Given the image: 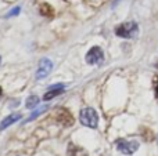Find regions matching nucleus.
I'll return each instance as SVG.
<instances>
[{
    "label": "nucleus",
    "instance_id": "0eeeda50",
    "mask_svg": "<svg viewBox=\"0 0 158 156\" xmlns=\"http://www.w3.org/2000/svg\"><path fill=\"white\" fill-rule=\"evenodd\" d=\"M57 120L60 122V123L65 124V126H71L72 124V116L68 111L64 109V111H60V113H58V116H57Z\"/></svg>",
    "mask_w": 158,
    "mask_h": 156
},
{
    "label": "nucleus",
    "instance_id": "9b49d317",
    "mask_svg": "<svg viewBox=\"0 0 158 156\" xmlns=\"http://www.w3.org/2000/svg\"><path fill=\"white\" fill-rule=\"evenodd\" d=\"M38 102H39V97L38 96H32V97H29V98L27 99V104L25 105H27L28 109H31V108H33Z\"/></svg>",
    "mask_w": 158,
    "mask_h": 156
},
{
    "label": "nucleus",
    "instance_id": "4468645a",
    "mask_svg": "<svg viewBox=\"0 0 158 156\" xmlns=\"http://www.w3.org/2000/svg\"><path fill=\"white\" fill-rule=\"evenodd\" d=\"M118 2H119V0H115V2H114V6H115V4H117V3H118Z\"/></svg>",
    "mask_w": 158,
    "mask_h": 156
},
{
    "label": "nucleus",
    "instance_id": "1a4fd4ad",
    "mask_svg": "<svg viewBox=\"0 0 158 156\" xmlns=\"http://www.w3.org/2000/svg\"><path fill=\"white\" fill-rule=\"evenodd\" d=\"M68 156H87V152L81 146H77L74 144H69Z\"/></svg>",
    "mask_w": 158,
    "mask_h": 156
},
{
    "label": "nucleus",
    "instance_id": "2eb2a0df",
    "mask_svg": "<svg viewBox=\"0 0 158 156\" xmlns=\"http://www.w3.org/2000/svg\"><path fill=\"white\" fill-rule=\"evenodd\" d=\"M0 94H2V87H0Z\"/></svg>",
    "mask_w": 158,
    "mask_h": 156
},
{
    "label": "nucleus",
    "instance_id": "20e7f679",
    "mask_svg": "<svg viewBox=\"0 0 158 156\" xmlns=\"http://www.w3.org/2000/svg\"><path fill=\"white\" fill-rule=\"evenodd\" d=\"M104 60V54H103V50L100 47L94 46L87 51L86 54V62L90 64V65H96V64H100L101 61Z\"/></svg>",
    "mask_w": 158,
    "mask_h": 156
},
{
    "label": "nucleus",
    "instance_id": "ddd939ff",
    "mask_svg": "<svg viewBox=\"0 0 158 156\" xmlns=\"http://www.w3.org/2000/svg\"><path fill=\"white\" fill-rule=\"evenodd\" d=\"M156 93H157V97H158V83H157V87H156Z\"/></svg>",
    "mask_w": 158,
    "mask_h": 156
},
{
    "label": "nucleus",
    "instance_id": "dca6fc26",
    "mask_svg": "<svg viewBox=\"0 0 158 156\" xmlns=\"http://www.w3.org/2000/svg\"><path fill=\"white\" fill-rule=\"evenodd\" d=\"M0 61H2V58H0Z\"/></svg>",
    "mask_w": 158,
    "mask_h": 156
},
{
    "label": "nucleus",
    "instance_id": "f03ea898",
    "mask_svg": "<svg viewBox=\"0 0 158 156\" xmlns=\"http://www.w3.org/2000/svg\"><path fill=\"white\" fill-rule=\"evenodd\" d=\"M139 32V26H137L136 22H123L119 26L115 29V33L119 37H125V39H131L135 37Z\"/></svg>",
    "mask_w": 158,
    "mask_h": 156
},
{
    "label": "nucleus",
    "instance_id": "6e6552de",
    "mask_svg": "<svg viewBox=\"0 0 158 156\" xmlns=\"http://www.w3.org/2000/svg\"><path fill=\"white\" fill-rule=\"evenodd\" d=\"M19 119H21V115H19V113H11V115H8L7 118L2 122V124H0V130H4L6 127L11 126L14 122L19 120Z\"/></svg>",
    "mask_w": 158,
    "mask_h": 156
},
{
    "label": "nucleus",
    "instance_id": "f257e3e1",
    "mask_svg": "<svg viewBox=\"0 0 158 156\" xmlns=\"http://www.w3.org/2000/svg\"><path fill=\"white\" fill-rule=\"evenodd\" d=\"M79 120L83 126L90 127V129H96L98 124V116L93 108H83L79 113Z\"/></svg>",
    "mask_w": 158,
    "mask_h": 156
},
{
    "label": "nucleus",
    "instance_id": "9d476101",
    "mask_svg": "<svg viewBox=\"0 0 158 156\" xmlns=\"http://www.w3.org/2000/svg\"><path fill=\"white\" fill-rule=\"evenodd\" d=\"M47 109H49V107H47V105H43V107H42V108H38V109H36V111H33V112L31 113V115L28 116L27 119H25V120H24V123H29V122L35 120V119L38 118L39 115H42V113H43V112H46Z\"/></svg>",
    "mask_w": 158,
    "mask_h": 156
},
{
    "label": "nucleus",
    "instance_id": "39448f33",
    "mask_svg": "<svg viewBox=\"0 0 158 156\" xmlns=\"http://www.w3.org/2000/svg\"><path fill=\"white\" fill-rule=\"evenodd\" d=\"M53 69V62L49 60V58H42L39 61V66H38V71H36V79L40 80L43 77H46L47 75L52 72Z\"/></svg>",
    "mask_w": 158,
    "mask_h": 156
},
{
    "label": "nucleus",
    "instance_id": "f8f14e48",
    "mask_svg": "<svg viewBox=\"0 0 158 156\" xmlns=\"http://www.w3.org/2000/svg\"><path fill=\"white\" fill-rule=\"evenodd\" d=\"M21 11V8L19 7H15V8H13V10L10 11V13L7 14V17H14V15H18V13Z\"/></svg>",
    "mask_w": 158,
    "mask_h": 156
},
{
    "label": "nucleus",
    "instance_id": "7ed1b4c3",
    "mask_svg": "<svg viewBox=\"0 0 158 156\" xmlns=\"http://www.w3.org/2000/svg\"><path fill=\"white\" fill-rule=\"evenodd\" d=\"M117 148L125 155H132L139 149V142L137 141H128V140H118Z\"/></svg>",
    "mask_w": 158,
    "mask_h": 156
},
{
    "label": "nucleus",
    "instance_id": "423d86ee",
    "mask_svg": "<svg viewBox=\"0 0 158 156\" xmlns=\"http://www.w3.org/2000/svg\"><path fill=\"white\" fill-rule=\"evenodd\" d=\"M64 91H65V84H63V83H57V84H54V86H50V87L47 88L46 94L43 96V99L44 101H49L53 97L58 96V94L64 93Z\"/></svg>",
    "mask_w": 158,
    "mask_h": 156
}]
</instances>
